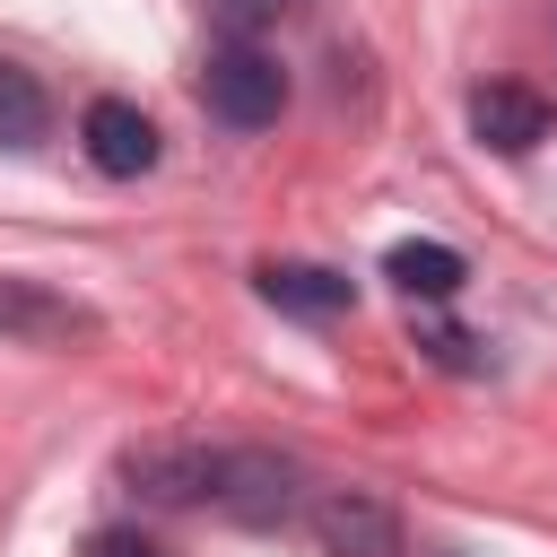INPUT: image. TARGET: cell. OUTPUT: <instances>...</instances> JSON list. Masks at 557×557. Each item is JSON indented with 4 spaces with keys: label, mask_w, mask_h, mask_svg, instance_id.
I'll return each instance as SVG.
<instances>
[{
    "label": "cell",
    "mask_w": 557,
    "mask_h": 557,
    "mask_svg": "<svg viewBox=\"0 0 557 557\" xmlns=\"http://www.w3.org/2000/svg\"><path fill=\"white\" fill-rule=\"evenodd\" d=\"M200 104L226 122V131H270L287 113V70L261 52V44H218L209 70H200Z\"/></svg>",
    "instance_id": "obj_1"
},
{
    "label": "cell",
    "mask_w": 557,
    "mask_h": 557,
    "mask_svg": "<svg viewBox=\"0 0 557 557\" xmlns=\"http://www.w3.org/2000/svg\"><path fill=\"white\" fill-rule=\"evenodd\" d=\"M209 505L235 513V522H252V531H270V522L296 513V461H287V453H261V444L218 453V496H209Z\"/></svg>",
    "instance_id": "obj_2"
},
{
    "label": "cell",
    "mask_w": 557,
    "mask_h": 557,
    "mask_svg": "<svg viewBox=\"0 0 557 557\" xmlns=\"http://www.w3.org/2000/svg\"><path fill=\"white\" fill-rule=\"evenodd\" d=\"M122 479H131V496L139 505H209L218 496V453L209 444H139V453H122Z\"/></svg>",
    "instance_id": "obj_3"
},
{
    "label": "cell",
    "mask_w": 557,
    "mask_h": 557,
    "mask_svg": "<svg viewBox=\"0 0 557 557\" xmlns=\"http://www.w3.org/2000/svg\"><path fill=\"white\" fill-rule=\"evenodd\" d=\"M313 540H322V557H400V513L374 487H322Z\"/></svg>",
    "instance_id": "obj_4"
},
{
    "label": "cell",
    "mask_w": 557,
    "mask_h": 557,
    "mask_svg": "<svg viewBox=\"0 0 557 557\" xmlns=\"http://www.w3.org/2000/svg\"><path fill=\"white\" fill-rule=\"evenodd\" d=\"M78 139H87V165L96 174H113V183H131V174H148L157 165V122L131 104V96H96L87 104V122H78Z\"/></svg>",
    "instance_id": "obj_5"
},
{
    "label": "cell",
    "mask_w": 557,
    "mask_h": 557,
    "mask_svg": "<svg viewBox=\"0 0 557 557\" xmlns=\"http://www.w3.org/2000/svg\"><path fill=\"white\" fill-rule=\"evenodd\" d=\"M470 131H479L496 157H531V148L548 139V104H540L531 87H513V78H487V87L470 96Z\"/></svg>",
    "instance_id": "obj_6"
},
{
    "label": "cell",
    "mask_w": 557,
    "mask_h": 557,
    "mask_svg": "<svg viewBox=\"0 0 557 557\" xmlns=\"http://www.w3.org/2000/svg\"><path fill=\"white\" fill-rule=\"evenodd\" d=\"M252 287L278 305V313H305V322H331V313H348V278L339 270H322V261H261L252 270Z\"/></svg>",
    "instance_id": "obj_7"
},
{
    "label": "cell",
    "mask_w": 557,
    "mask_h": 557,
    "mask_svg": "<svg viewBox=\"0 0 557 557\" xmlns=\"http://www.w3.org/2000/svg\"><path fill=\"white\" fill-rule=\"evenodd\" d=\"M383 278H392L400 296H418V305H444V296H461L470 261H461L453 244H392V252H383Z\"/></svg>",
    "instance_id": "obj_8"
},
{
    "label": "cell",
    "mask_w": 557,
    "mask_h": 557,
    "mask_svg": "<svg viewBox=\"0 0 557 557\" xmlns=\"http://www.w3.org/2000/svg\"><path fill=\"white\" fill-rule=\"evenodd\" d=\"M44 131H52V96H44V78L17 70V61H0V148H35Z\"/></svg>",
    "instance_id": "obj_9"
},
{
    "label": "cell",
    "mask_w": 557,
    "mask_h": 557,
    "mask_svg": "<svg viewBox=\"0 0 557 557\" xmlns=\"http://www.w3.org/2000/svg\"><path fill=\"white\" fill-rule=\"evenodd\" d=\"M296 0H209V26L226 35V44H261V26H278Z\"/></svg>",
    "instance_id": "obj_10"
},
{
    "label": "cell",
    "mask_w": 557,
    "mask_h": 557,
    "mask_svg": "<svg viewBox=\"0 0 557 557\" xmlns=\"http://www.w3.org/2000/svg\"><path fill=\"white\" fill-rule=\"evenodd\" d=\"M409 339H418L435 366H453V374H470V366H479V339H470V331H453V322H435V313H418V322H409Z\"/></svg>",
    "instance_id": "obj_11"
},
{
    "label": "cell",
    "mask_w": 557,
    "mask_h": 557,
    "mask_svg": "<svg viewBox=\"0 0 557 557\" xmlns=\"http://www.w3.org/2000/svg\"><path fill=\"white\" fill-rule=\"evenodd\" d=\"M78 557H165L148 531H87V548Z\"/></svg>",
    "instance_id": "obj_12"
}]
</instances>
